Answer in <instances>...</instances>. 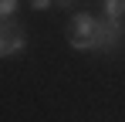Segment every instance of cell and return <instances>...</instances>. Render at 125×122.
I'll return each mask as SVG.
<instances>
[{"mask_svg":"<svg viewBox=\"0 0 125 122\" xmlns=\"http://www.w3.org/2000/svg\"><path fill=\"white\" fill-rule=\"evenodd\" d=\"M21 48H24V34H21V31H10V34H7V41H3V58L17 54Z\"/></svg>","mask_w":125,"mask_h":122,"instance_id":"cell-3","label":"cell"},{"mask_svg":"<svg viewBox=\"0 0 125 122\" xmlns=\"http://www.w3.org/2000/svg\"><path fill=\"white\" fill-rule=\"evenodd\" d=\"M31 7H34V10H47V7H51V0H31Z\"/></svg>","mask_w":125,"mask_h":122,"instance_id":"cell-6","label":"cell"},{"mask_svg":"<svg viewBox=\"0 0 125 122\" xmlns=\"http://www.w3.org/2000/svg\"><path fill=\"white\" fill-rule=\"evenodd\" d=\"M95 24H98V20L91 17V14H74V20H71V37H88V34L95 31Z\"/></svg>","mask_w":125,"mask_h":122,"instance_id":"cell-2","label":"cell"},{"mask_svg":"<svg viewBox=\"0 0 125 122\" xmlns=\"http://www.w3.org/2000/svg\"><path fill=\"white\" fill-rule=\"evenodd\" d=\"M14 7L17 0H0V17H14Z\"/></svg>","mask_w":125,"mask_h":122,"instance_id":"cell-5","label":"cell"},{"mask_svg":"<svg viewBox=\"0 0 125 122\" xmlns=\"http://www.w3.org/2000/svg\"><path fill=\"white\" fill-rule=\"evenodd\" d=\"M105 3V17L108 20H122L125 17V0H102Z\"/></svg>","mask_w":125,"mask_h":122,"instance_id":"cell-4","label":"cell"},{"mask_svg":"<svg viewBox=\"0 0 125 122\" xmlns=\"http://www.w3.org/2000/svg\"><path fill=\"white\" fill-rule=\"evenodd\" d=\"M61 3H64V7H68V3H74V0H61Z\"/></svg>","mask_w":125,"mask_h":122,"instance_id":"cell-7","label":"cell"},{"mask_svg":"<svg viewBox=\"0 0 125 122\" xmlns=\"http://www.w3.org/2000/svg\"><path fill=\"white\" fill-rule=\"evenodd\" d=\"M125 27L122 20H98L95 24V31L88 34V37H68V44L74 48V51H108V48H115L118 41H122Z\"/></svg>","mask_w":125,"mask_h":122,"instance_id":"cell-1","label":"cell"}]
</instances>
